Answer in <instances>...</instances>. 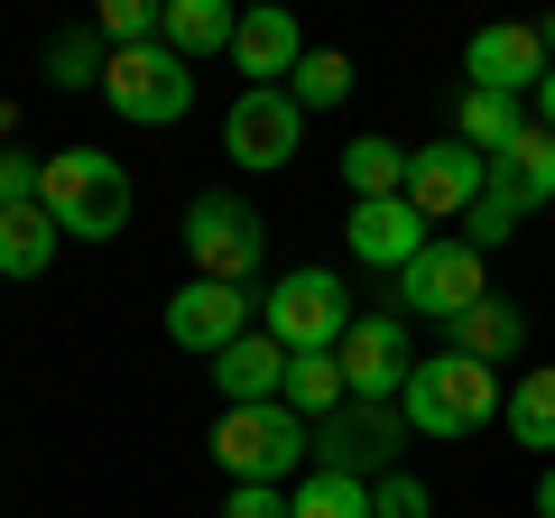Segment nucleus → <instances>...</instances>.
Segmentation results:
<instances>
[{"mask_svg":"<svg viewBox=\"0 0 555 518\" xmlns=\"http://www.w3.org/2000/svg\"><path fill=\"white\" fill-rule=\"evenodd\" d=\"M102 65H112V47H102L93 28H65V38L47 47V83H65V93H83V83H102Z\"/></svg>","mask_w":555,"mask_h":518,"instance_id":"nucleus-28","label":"nucleus"},{"mask_svg":"<svg viewBox=\"0 0 555 518\" xmlns=\"http://www.w3.org/2000/svg\"><path fill=\"white\" fill-rule=\"evenodd\" d=\"M102 102H112L130 130H177V120L195 112V65L167 56V47H120V56L102 65Z\"/></svg>","mask_w":555,"mask_h":518,"instance_id":"nucleus-7","label":"nucleus"},{"mask_svg":"<svg viewBox=\"0 0 555 518\" xmlns=\"http://www.w3.org/2000/svg\"><path fill=\"white\" fill-rule=\"evenodd\" d=\"M398 436H408V417H398V407L352 399V407H334V417L315 426V463H324V472L379 481V472H398Z\"/></svg>","mask_w":555,"mask_h":518,"instance_id":"nucleus-10","label":"nucleus"},{"mask_svg":"<svg viewBox=\"0 0 555 518\" xmlns=\"http://www.w3.org/2000/svg\"><path fill=\"white\" fill-rule=\"evenodd\" d=\"M371 518H436V491L416 472H379L371 481Z\"/></svg>","mask_w":555,"mask_h":518,"instance_id":"nucleus-29","label":"nucleus"},{"mask_svg":"<svg viewBox=\"0 0 555 518\" xmlns=\"http://www.w3.org/2000/svg\"><path fill=\"white\" fill-rule=\"evenodd\" d=\"M500 426H509V444L555 463V371H518L509 399H500Z\"/></svg>","mask_w":555,"mask_h":518,"instance_id":"nucleus-21","label":"nucleus"},{"mask_svg":"<svg viewBox=\"0 0 555 518\" xmlns=\"http://www.w3.org/2000/svg\"><path fill=\"white\" fill-rule=\"evenodd\" d=\"M222 518H287V491H269V481H232Z\"/></svg>","mask_w":555,"mask_h":518,"instance_id":"nucleus-32","label":"nucleus"},{"mask_svg":"<svg viewBox=\"0 0 555 518\" xmlns=\"http://www.w3.org/2000/svg\"><path fill=\"white\" fill-rule=\"evenodd\" d=\"M38 167L47 158H28V148H0V213L10 204H38Z\"/></svg>","mask_w":555,"mask_h":518,"instance_id":"nucleus-31","label":"nucleus"},{"mask_svg":"<svg viewBox=\"0 0 555 518\" xmlns=\"http://www.w3.org/2000/svg\"><path fill=\"white\" fill-rule=\"evenodd\" d=\"M38 204L65 241H120L130 232V167L102 148H56L38 167Z\"/></svg>","mask_w":555,"mask_h":518,"instance_id":"nucleus-1","label":"nucleus"},{"mask_svg":"<svg viewBox=\"0 0 555 518\" xmlns=\"http://www.w3.org/2000/svg\"><path fill=\"white\" fill-rule=\"evenodd\" d=\"M278 93L297 102V112H334V102L352 93V56H334V47H306V56H297V75L278 83Z\"/></svg>","mask_w":555,"mask_h":518,"instance_id":"nucleus-26","label":"nucleus"},{"mask_svg":"<svg viewBox=\"0 0 555 518\" xmlns=\"http://www.w3.org/2000/svg\"><path fill=\"white\" fill-rule=\"evenodd\" d=\"M287 518H371V481L361 472H306L297 491H287Z\"/></svg>","mask_w":555,"mask_h":518,"instance_id":"nucleus-25","label":"nucleus"},{"mask_svg":"<svg viewBox=\"0 0 555 518\" xmlns=\"http://www.w3.org/2000/svg\"><path fill=\"white\" fill-rule=\"evenodd\" d=\"M278 399L297 407L306 426H324L334 407H352V389H343V361L334 352H287V389H278Z\"/></svg>","mask_w":555,"mask_h":518,"instance_id":"nucleus-22","label":"nucleus"},{"mask_svg":"<svg viewBox=\"0 0 555 518\" xmlns=\"http://www.w3.org/2000/svg\"><path fill=\"white\" fill-rule=\"evenodd\" d=\"M537 130H555V75L537 83Z\"/></svg>","mask_w":555,"mask_h":518,"instance_id":"nucleus-33","label":"nucleus"},{"mask_svg":"<svg viewBox=\"0 0 555 518\" xmlns=\"http://www.w3.org/2000/svg\"><path fill=\"white\" fill-rule=\"evenodd\" d=\"M297 56H306V28L287 20V10H241V28H232L241 93H278V83L297 75Z\"/></svg>","mask_w":555,"mask_h":518,"instance_id":"nucleus-15","label":"nucleus"},{"mask_svg":"<svg viewBox=\"0 0 555 518\" xmlns=\"http://www.w3.org/2000/svg\"><path fill=\"white\" fill-rule=\"evenodd\" d=\"M232 28H241V10H222V0H167V56H185V65H204V56H232Z\"/></svg>","mask_w":555,"mask_h":518,"instance_id":"nucleus-20","label":"nucleus"},{"mask_svg":"<svg viewBox=\"0 0 555 518\" xmlns=\"http://www.w3.org/2000/svg\"><path fill=\"white\" fill-rule=\"evenodd\" d=\"M444 334H454V352H463V361H481V371H509V361L528 352V315H518L509 297H481V306H463V315L444 324Z\"/></svg>","mask_w":555,"mask_h":518,"instance_id":"nucleus-18","label":"nucleus"},{"mask_svg":"<svg viewBox=\"0 0 555 518\" xmlns=\"http://www.w3.org/2000/svg\"><path fill=\"white\" fill-rule=\"evenodd\" d=\"M463 75L481 83V93H537V83L555 75V56H546V38L537 28H518V20H491V28H473V47H463Z\"/></svg>","mask_w":555,"mask_h":518,"instance_id":"nucleus-13","label":"nucleus"},{"mask_svg":"<svg viewBox=\"0 0 555 518\" xmlns=\"http://www.w3.org/2000/svg\"><path fill=\"white\" fill-rule=\"evenodd\" d=\"M491 195L500 204H518V213H537V204H555V130H518L509 148L491 158Z\"/></svg>","mask_w":555,"mask_h":518,"instance_id":"nucleus-17","label":"nucleus"},{"mask_svg":"<svg viewBox=\"0 0 555 518\" xmlns=\"http://www.w3.org/2000/svg\"><path fill=\"white\" fill-rule=\"evenodd\" d=\"M518 222H528V213H518V204H500V195H481V204H473V213H463V241H473V250H481V259H491V250H500V241H509V232H518Z\"/></svg>","mask_w":555,"mask_h":518,"instance_id":"nucleus-30","label":"nucleus"},{"mask_svg":"<svg viewBox=\"0 0 555 518\" xmlns=\"http://www.w3.org/2000/svg\"><path fill=\"white\" fill-rule=\"evenodd\" d=\"M408 158H416V148L389 140V130L352 140V148H343V185H352V204H389V195H408Z\"/></svg>","mask_w":555,"mask_h":518,"instance_id":"nucleus-19","label":"nucleus"},{"mask_svg":"<svg viewBox=\"0 0 555 518\" xmlns=\"http://www.w3.org/2000/svg\"><path fill=\"white\" fill-rule=\"evenodd\" d=\"M481 195H491V158H481V148H463V140H426V148L408 158V204H416L426 222H463Z\"/></svg>","mask_w":555,"mask_h":518,"instance_id":"nucleus-11","label":"nucleus"},{"mask_svg":"<svg viewBox=\"0 0 555 518\" xmlns=\"http://www.w3.org/2000/svg\"><path fill=\"white\" fill-rule=\"evenodd\" d=\"M343 241H352V259H361V269H389V279H398V269H408V259L426 250V241H436V222L416 213L408 195H389V204H352Z\"/></svg>","mask_w":555,"mask_h":518,"instance_id":"nucleus-14","label":"nucleus"},{"mask_svg":"<svg viewBox=\"0 0 555 518\" xmlns=\"http://www.w3.org/2000/svg\"><path fill=\"white\" fill-rule=\"evenodd\" d=\"M334 361H343V389H352V399H379V407H398V389L416 379L408 315H352V334L334 342Z\"/></svg>","mask_w":555,"mask_h":518,"instance_id":"nucleus-9","label":"nucleus"},{"mask_svg":"<svg viewBox=\"0 0 555 518\" xmlns=\"http://www.w3.org/2000/svg\"><path fill=\"white\" fill-rule=\"evenodd\" d=\"M528 130V112H518L509 93H481V83H463V102H454V140L463 148H481V158H500V148Z\"/></svg>","mask_w":555,"mask_h":518,"instance_id":"nucleus-23","label":"nucleus"},{"mask_svg":"<svg viewBox=\"0 0 555 518\" xmlns=\"http://www.w3.org/2000/svg\"><path fill=\"white\" fill-rule=\"evenodd\" d=\"M93 38L112 47V56H120V47H158L167 38V10H158V0H102V10H93Z\"/></svg>","mask_w":555,"mask_h":518,"instance_id":"nucleus-27","label":"nucleus"},{"mask_svg":"<svg viewBox=\"0 0 555 518\" xmlns=\"http://www.w3.org/2000/svg\"><path fill=\"white\" fill-rule=\"evenodd\" d=\"M537 38H546V56H555V10H546V28H537Z\"/></svg>","mask_w":555,"mask_h":518,"instance_id":"nucleus-35","label":"nucleus"},{"mask_svg":"<svg viewBox=\"0 0 555 518\" xmlns=\"http://www.w3.org/2000/svg\"><path fill=\"white\" fill-rule=\"evenodd\" d=\"M214 389H222V407H269L287 389V342L241 334L232 352H214Z\"/></svg>","mask_w":555,"mask_h":518,"instance_id":"nucleus-16","label":"nucleus"},{"mask_svg":"<svg viewBox=\"0 0 555 518\" xmlns=\"http://www.w3.org/2000/svg\"><path fill=\"white\" fill-rule=\"evenodd\" d=\"M500 371H481V361L463 352H436V361H416V379L398 389V417H408V436H436V444H463L481 436V426L500 417Z\"/></svg>","mask_w":555,"mask_h":518,"instance_id":"nucleus-2","label":"nucleus"},{"mask_svg":"<svg viewBox=\"0 0 555 518\" xmlns=\"http://www.w3.org/2000/svg\"><path fill=\"white\" fill-rule=\"evenodd\" d=\"M537 518H555V463L537 472Z\"/></svg>","mask_w":555,"mask_h":518,"instance_id":"nucleus-34","label":"nucleus"},{"mask_svg":"<svg viewBox=\"0 0 555 518\" xmlns=\"http://www.w3.org/2000/svg\"><path fill=\"white\" fill-rule=\"evenodd\" d=\"M241 334H259V297L250 287H222V279H185L177 297H167V342L177 352H232Z\"/></svg>","mask_w":555,"mask_h":518,"instance_id":"nucleus-8","label":"nucleus"},{"mask_svg":"<svg viewBox=\"0 0 555 518\" xmlns=\"http://www.w3.org/2000/svg\"><path fill=\"white\" fill-rule=\"evenodd\" d=\"M185 259H195V279H222V287H250L259 259H269V222L250 213L241 195H195L177 222Z\"/></svg>","mask_w":555,"mask_h":518,"instance_id":"nucleus-6","label":"nucleus"},{"mask_svg":"<svg viewBox=\"0 0 555 518\" xmlns=\"http://www.w3.org/2000/svg\"><path fill=\"white\" fill-rule=\"evenodd\" d=\"M214 454H222V472H232V481H269V491H278L297 463H315V426H306L287 399H269V407H222Z\"/></svg>","mask_w":555,"mask_h":518,"instance_id":"nucleus-4","label":"nucleus"},{"mask_svg":"<svg viewBox=\"0 0 555 518\" xmlns=\"http://www.w3.org/2000/svg\"><path fill=\"white\" fill-rule=\"evenodd\" d=\"M56 222H47V204H10L0 213V279H38L47 259H56Z\"/></svg>","mask_w":555,"mask_h":518,"instance_id":"nucleus-24","label":"nucleus"},{"mask_svg":"<svg viewBox=\"0 0 555 518\" xmlns=\"http://www.w3.org/2000/svg\"><path fill=\"white\" fill-rule=\"evenodd\" d=\"M352 287L334 279V269H287V279L259 287V334L287 342V352H334L343 334H352Z\"/></svg>","mask_w":555,"mask_h":518,"instance_id":"nucleus-3","label":"nucleus"},{"mask_svg":"<svg viewBox=\"0 0 555 518\" xmlns=\"http://www.w3.org/2000/svg\"><path fill=\"white\" fill-rule=\"evenodd\" d=\"M481 297H491V259L463 232H436L408 269H398V315L408 324H454L463 306H481Z\"/></svg>","mask_w":555,"mask_h":518,"instance_id":"nucleus-5","label":"nucleus"},{"mask_svg":"<svg viewBox=\"0 0 555 518\" xmlns=\"http://www.w3.org/2000/svg\"><path fill=\"white\" fill-rule=\"evenodd\" d=\"M297 140H306V112L287 93H241L222 112V158L250 167V177H278V167L297 158Z\"/></svg>","mask_w":555,"mask_h":518,"instance_id":"nucleus-12","label":"nucleus"}]
</instances>
